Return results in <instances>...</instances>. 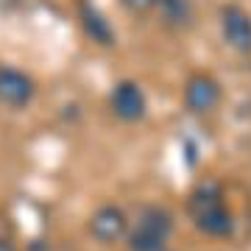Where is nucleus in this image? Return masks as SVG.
<instances>
[{"mask_svg": "<svg viewBox=\"0 0 251 251\" xmlns=\"http://www.w3.org/2000/svg\"><path fill=\"white\" fill-rule=\"evenodd\" d=\"M187 215L198 232L209 237H229L234 229L232 209L226 204L224 190L218 181H201L187 198Z\"/></svg>", "mask_w": 251, "mask_h": 251, "instance_id": "1", "label": "nucleus"}, {"mask_svg": "<svg viewBox=\"0 0 251 251\" xmlns=\"http://www.w3.org/2000/svg\"><path fill=\"white\" fill-rule=\"evenodd\" d=\"M173 232V215L165 206H145L128 229V249L131 251H153L165 249Z\"/></svg>", "mask_w": 251, "mask_h": 251, "instance_id": "2", "label": "nucleus"}, {"mask_svg": "<svg viewBox=\"0 0 251 251\" xmlns=\"http://www.w3.org/2000/svg\"><path fill=\"white\" fill-rule=\"evenodd\" d=\"M221 31L226 45L237 53H251V14L234 3H226L221 9Z\"/></svg>", "mask_w": 251, "mask_h": 251, "instance_id": "3", "label": "nucleus"}, {"mask_svg": "<svg viewBox=\"0 0 251 251\" xmlns=\"http://www.w3.org/2000/svg\"><path fill=\"white\" fill-rule=\"evenodd\" d=\"M145 92L140 90L137 81H120L112 95H109V109L117 120H126V123H137L140 117L145 115Z\"/></svg>", "mask_w": 251, "mask_h": 251, "instance_id": "4", "label": "nucleus"}, {"mask_svg": "<svg viewBox=\"0 0 251 251\" xmlns=\"http://www.w3.org/2000/svg\"><path fill=\"white\" fill-rule=\"evenodd\" d=\"M90 234L98 243H117L120 237L128 234V218L120 206L115 204H103L98 206L90 218Z\"/></svg>", "mask_w": 251, "mask_h": 251, "instance_id": "5", "label": "nucleus"}, {"mask_svg": "<svg viewBox=\"0 0 251 251\" xmlns=\"http://www.w3.org/2000/svg\"><path fill=\"white\" fill-rule=\"evenodd\" d=\"M34 81L31 75H25L23 70H14V67H0V103L11 109H23L31 103L34 98Z\"/></svg>", "mask_w": 251, "mask_h": 251, "instance_id": "6", "label": "nucleus"}, {"mask_svg": "<svg viewBox=\"0 0 251 251\" xmlns=\"http://www.w3.org/2000/svg\"><path fill=\"white\" fill-rule=\"evenodd\" d=\"M218 100H221V84L212 75L198 73V75H193L187 81V87H184V103H187L190 112L204 115V112L218 106Z\"/></svg>", "mask_w": 251, "mask_h": 251, "instance_id": "7", "label": "nucleus"}, {"mask_svg": "<svg viewBox=\"0 0 251 251\" xmlns=\"http://www.w3.org/2000/svg\"><path fill=\"white\" fill-rule=\"evenodd\" d=\"M78 14H81V28H84V34L90 36L92 42H98V45H112L115 42V31L109 25V20L92 6L90 0L78 3Z\"/></svg>", "mask_w": 251, "mask_h": 251, "instance_id": "8", "label": "nucleus"}, {"mask_svg": "<svg viewBox=\"0 0 251 251\" xmlns=\"http://www.w3.org/2000/svg\"><path fill=\"white\" fill-rule=\"evenodd\" d=\"M156 9H159L162 20L168 25H176V28L187 25L190 17H193V3L190 0H159Z\"/></svg>", "mask_w": 251, "mask_h": 251, "instance_id": "9", "label": "nucleus"}, {"mask_svg": "<svg viewBox=\"0 0 251 251\" xmlns=\"http://www.w3.org/2000/svg\"><path fill=\"white\" fill-rule=\"evenodd\" d=\"M128 11H137V14H143V11H151L159 6V0H120Z\"/></svg>", "mask_w": 251, "mask_h": 251, "instance_id": "10", "label": "nucleus"}, {"mask_svg": "<svg viewBox=\"0 0 251 251\" xmlns=\"http://www.w3.org/2000/svg\"><path fill=\"white\" fill-rule=\"evenodd\" d=\"M28 251H53V249H50L45 240H34L31 246H28Z\"/></svg>", "mask_w": 251, "mask_h": 251, "instance_id": "11", "label": "nucleus"}, {"mask_svg": "<svg viewBox=\"0 0 251 251\" xmlns=\"http://www.w3.org/2000/svg\"><path fill=\"white\" fill-rule=\"evenodd\" d=\"M0 251H17V249H14V243H11V240L0 237Z\"/></svg>", "mask_w": 251, "mask_h": 251, "instance_id": "12", "label": "nucleus"}, {"mask_svg": "<svg viewBox=\"0 0 251 251\" xmlns=\"http://www.w3.org/2000/svg\"><path fill=\"white\" fill-rule=\"evenodd\" d=\"M153 251H171V249H168V246H165V249H153Z\"/></svg>", "mask_w": 251, "mask_h": 251, "instance_id": "13", "label": "nucleus"}]
</instances>
